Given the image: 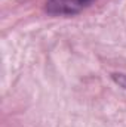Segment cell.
Here are the masks:
<instances>
[{
	"label": "cell",
	"mask_w": 126,
	"mask_h": 127,
	"mask_svg": "<svg viewBox=\"0 0 126 127\" xmlns=\"http://www.w3.org/2000/svg\"><path fill=\"white\" fill-rule=\"evenodd\" d=\"M111 77H113V80H114L116 84H119L120 87L126 89V74H123V72H116V74H111Z\"/></svg>",
	"instance_id": "7a4b0ae2"
},
{
	"label": "cell",
	"mask_w": 126,
	"mask_h": 127,
	"mask_svg": "<svg viewBox=\"0 0 126 127\" xmlns=\"http://www.w3.org/2000/svg\"><path fill=\"white\" fill-rule=\"evenodd\" d=\"M92 0H46V12L51 15H76Z\"/></svg>",
	"instance_id": "6da1fadb"
}]
</instances>
